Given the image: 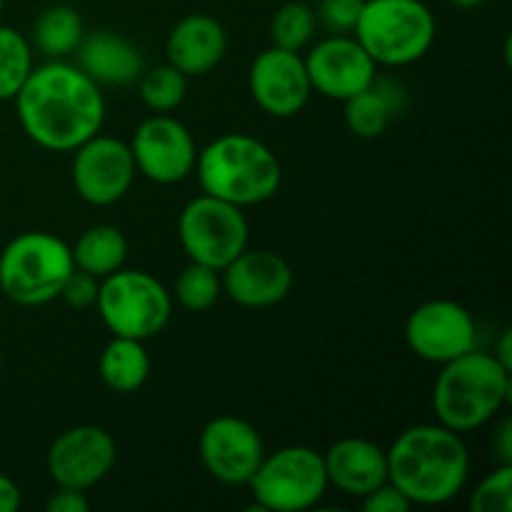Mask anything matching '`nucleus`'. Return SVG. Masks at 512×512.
I'll use <instances>...</instances> for the list:
<instances>
[{
  "mask_svg": "<svg viewBox=\"0 0 512 512\" xmlns=\"http://www.w3.org/2000/svg\"><path fill=\"white\" fill-rule=\"evenodd\" d=\"M13 100L23 133L53 153H73L105 123L100 85L78 65L63 60L30 70Z\"/></svg>",
  "mask_w": 512,
  "mask_h": 512,
  "instance_id": "obj_1",
  "label": "nucleus"
},
{
  "mask_svg": "<svg viewBox=\"0 0 512 512\" xmlns=\"http://www.w3.org/2000/svg\"><path fill=\"white\" fill-rule=\"evenodd\" d=\"M388 483L415 505H445L463 493L470 478V453L460 433L440 423L403 430L385 450Z\"/></svg>",
  "mask_w": 512,
  "mask_h": 512,
  "instance_id": "obj_2",
  "label": "nucleus"
},
{
  "mask_svg": "<svg viewBox=\"0 0 512 512\" xmlns=\"http://www.w3.org/2000/svg\"><path fill=\"white\" fill-rule=\"evenodd\" d=\"M510 370L493 353L478 348L440 365L433 385V410L440 425L470 433L488 425L508 405Z\"/></svg>",
  "mask_w": 512,
  "mask_h": 512,
  "instance_id": "obj_3",
  "label": "nucleus"
},
{
  "mask_svg": "<svg viewBox=\"0 0 512 512\" xmlns=\"http://www.w3.org/2000/svg\"><path fill=\"white\" fill-rule=\"evenodd\" d=\"M195 175L203 193L250 208L273 198L283 180L278 155L263 140L245 133H225L198 150Z\"/></svg>",
  "mask_w": 512,
  "mask_h": 512,
  "instance_id": "obj_4",
  "label": "nucleus"
},
{
  "mask_svg": "<svg viewBox=\"0 0 512 512\" xmlns=\"http://www.w3.org/2000/svg\"><path fill=\"white\" fill-rule=\"evenodd\" d=\"M435 30L423 0H365L353 35L375 65L403 68L430 53Z\"/></svg>",
  "mask_w": 512,
  "mask_h": 512,
  "instance_id": "obj_5",
  "label": "nucleus"
},
{
  "mask_svg": "<svg viewBox=\"0 0 512 512\" xmlns=\"http://www.w3.org/2000/svg\"><path fill=\"white\" fill-rule=\"evenodd\" d=\"M73 270V253L63 238L28 230L15 235L0 253V290L15 305L35 308L58 298Z\"/></svg>",
  "mask_w": 512,
  "mask_h": 512,
  "instance_id": "obj_6",
  "label": "nucleus"
},
{
  "mask_svg": "<svg viewBox=\"0 0 512 512\" xmlns=\"http://www.w3.org/2000/svg\"><path fill=\"white\" fill-rule=\"evenodd\" d=\"M95 308L110 333L145 343L173 318V295L145 270L120 268L100 280Z\"/></svg>",
  "mask_w": 512,
  "mask_h": 512,
  "instance_id": "obj_7",
  "label": "nucleus"
},
{
  "mask_svg": "<svg viewBox=\"0 0 512 512\" xmlns=\"http://www.w3.org/2000/svg\"><path fill=\"white\" fill-rule=\"evenodd\" d=\"M255 508L268 512H303L328 493L323 453L308 445H285L260 460L250 478Z\"/></svg>",
  "mask_w": 512,
  "mask_h": 512,
  "instance_id": "obj_8",
  "label": "nucleus"
},
{
  "mask_svg": "<svg viewBox=\"0 0 512 512\" xmlns=\"http://www.w3.org/2000/svg\"><path fill=\"white\" fill-rule=\"evenodd\" d=\"M180 245L193 263L223 270L248 248L250 225L243 208L215 195H198L178 220Z\"/></svg>",
  "mask_w": 512,
  "mask_h": 512,
  "instance_id": "obj_9",
  "label": "nucleus"
},
{
  "mask_svg": "<svg viewBox=\"0 0 512 512\" xmlns=\"http://www.w3.org/2000/svg\"><path fill=\"white\" fill-rule=\"evenodd\" d=\"M70 175H73L75 193L85 203L105 208L128 195L138 168L125 140L98 133L73 150Z\"/></svg>",
  "mask_w": 512,
  "mask_h": 512,
  "instance_id": "obj_10",
  "label": "nucleus"
},
{
  "mask_svg": "<svg viewBox=\"0 0 512 512\" xmlns=\"http://www.w3.org/2000/svg\"><path fill=\"white\" fill-rule=\"evenodd\" d=\"M405 343L418 358L443 365L478 345V325L468 308L455 300H428L408 315Z\"/></svg>",
  "mask_w": 512,
  "mask_h": 512,
  "instance_id": "obj_11",
  "label": "nucleus"
},
{
  "mask_svg": "<svg viewBox=\"0 0 512 512\" xmlns=\"http://www.w3.org/2000/svg\"><path fill=\"white\" fill-rule=\"evenodd\" d=\"M118 460L113 435L100 425H75L48 448V475L55 488L90 490L103 483Z\"/></svg>",
  "mask_w": 512,
  "mask_h": 512,
  "instance_id": "obj_12",
  "label": "nucleus"
},
{
  "mask_svg": "<svg viewBox=\"0 0 512 512\" xmlns=\"http://www.w3.org/2000/svg\"><path fill=\"white\" fill-rule=\"evenodd\" d=\"M135 168L158 185H175L195 170L198 145L193 133L168 113L145 118L130 143Z\"/></svg>",
  "mask_w": 512,
  "mask_h": 512,
  "instance_id": "obj_13",
  "label": "nucleus"
},
{
  "mask_svg": "<svg viewBox=\"0 0 512 512\" xmlns=\"http://www.w3.org/2000/svg\"><path fill=\"white\" fill-rule=\"evenodd\" d=\"M198 453L210 478L223 485H248L265 458V443L245 418L218 415L200 433Z\"/></svg>",
  "mask_w": 512,
  "mask_h": 512,
  "instance_id": "obj_14",
  "label": "nucleus"
},
{
  "mask_svg": "<svg viewBox=\"0 0 512 512\" xmlns=\"http://www.w3.org/2000/svg\"><path fill=\"white\" fill-rule=\"evenodd\" d=\"M305 70L313 93L330 100H348L375 83L378 65L355 35L333 33L305 55Z\"/></svg>",
  "mask_w": 512,
  "mask_h": 512,
  "instance_id": "obj_15",
  "label": "nucleus"
},
{
  "mask_svg": "<svg viewBox=\"0 0 512 512\" xmlns=\"http://www.w3.org/2000/svg\"><path fill=\"white\" fill-rule=\"evenodd\" d=\"M248 85L258 108L273 118H293L313 95L303 55L275 45L253 60Z\"/></svg>",
  "mask_w": 512,
  "mask_h": 512,
  "instance_id": "obj_16",
  "label": "nucleus"
},
{
  "mask_svg": "<svg viewBox=\"0 0 512 512\" xmlns=\"http://www.w3.org/2000/svg\"><path fill=\"white\" fill-rule=\"evenodd\" d=\"M223 293L243 308H273L293 290V268L270 250H248L220 270Z\"/></svg>",
  "mask_w": 512,
  "mask_h": 512,
  "instance_id": "obj_17",
  "label": "nucleus"
},
{
  "mask_svg": "<svg viewBox=\"0 0 512 512\" xmlns=\"http://www.w3.org/2000/svg\"><path fill=\"white\" fill-rule=\"evenodd\" d=\"M328 485L348 498H365L388 483V455L368 438H343L323 453Z\"/></svg>",
  "mask_w": 512,
  "mask_h": 512,
  "instance_id": "obj_18",
  "label": "nucleus"
},
{
  "mask_svg": "<svg viewBox=\"0 0 512 512\" xmlns=\"http://www.w3.org/2000/svg\"><path fill=\"white\" fill-rule=\"evenodd\" d=\"M228 53V33L223 25L205 13H190L173 25L165 43L168 63L188 78L208 75Z\"/></svg>",
  "mask_w": 512,
  "mask_h": 512,
  "instance_id": "obj_19",
  "label": "nucleus"
},
{
  "mask_svg": "<svg viewBox=\"0 0 512 512\" xmlns=\"http://www.w3.org/2000/svg\"><path fill=\"white\" fill-rule=\"evenodd\" d=\"M78 68L98 85H130L143 75V55L128 38L110 30L83 35L78 48Z\"/></svg>",
  "mask_w": 512,
  "mask_h": 512,
  "instance_id": "obj_20",
  "label": "nucleus"
},
{
  "mask_svg": "<svg viewBox=\"0 0 512 512\" xmlns=\"http://www.w3.org/2000/svg\"><path fill=\"white\" fill-rule=\"evenodd\" d=\"M100 378L115 393H135L150 378V355L143 340L113 335L100 353Z\"/></svg>",
  "mask_w": 512,
  "mask_h": 512,
  "instance_id": "obj_21",
  "label": "nucleus"
},
{
  "mask_svg": "<svg viewBox=\"0 0 512 512\" xmlns=\"http://www.w3.org/2000/svg\"><path fill=\"white\" fill-rule=\"evenodd\" d=\"M70 253L75 270L103 280L123 268L128 260V238L115 225H93L75 240Z\"/></svg>",
  "mask_w": 512,
  "mask_h": 512,
  "instance_id": "obj_22",
  "label": "nucleus"
},
{
  "mask_svg": "<svg viewBox=\"0 0 512 512\" xmlns=\"http://www.w3.org/2000/svg\"><path fill=\"white\" fill-rule=\"evenodd\" d=\"M83 18L70 5H50L40 13L33 28V45L50 60L73 53L83 40Z\"/></svg>",
  "mask_w": 512,
  "mask_h": 512,
  "instance_id": "obj_23",
  "label": "nucleus"
},
{
  "mask_svg": "<svg viewBox=\"0 0 512 512\" xmlns=\"http://www.w3.org/2000/svg\"><path fill=\"white\" fill-rule=\"evenodd\" d=\"M345 110V125L350 128V133H355L358 138L373 140L388 130L390 120H393L395 105L393 100L385 95V90L375 88V83L370 88H365L363 93L353 95V98L343 100Z\"/></svg>",
  "mask_w": 512,
  "mask_h": 512,
  "instance_id": "obj_24",
  "label": "nucleus"
},
{
  "mask_svg": "<svg viewBox=\"0 0 512 512\" xmlns=\"http://www.w3.org/2000/svg\"><path fill=\"white\" fill-rule=\"evenodd\" d=\"M33 70V48L20 30L0 25V100H13Z\"/></svg>",
  "mask_w": 512,
  "mask_h": 512,
  "instance_id": "obj_25",
  "label": "nucleus"
},
{
  "mask_svg": "<svg viewBox=\"0 0 512 512\" xmlns=\"http://www.w3.org/2000/svg\"><path fill=\"white\" fill-rule=\"evenodd\" d=\"M220 295H223L220 270L208 268V265L190 260V265H185L175 280V300L190 313H205L218 303Z\"/></svg>",
  "mask_w": 512,
  "mask_h": 512,
  "instance_id": "obj_26",
  "label": "nucleus"
},
{
  "mask_svg": "<svg viewBox=\"0 0 512 512\" xmlns=\"http://www.w3.org/2000/svg\"><path fill=\"white\" fill-rule=\"evenodd\" d=\"M140 98L153 113H173L188 93V75L180 73L175 65H155L140 75Z\"/></svg>",
  "mask_w": 512,
  "mask_h": 512,
  "instance_id": "obj_27",
  "label": "nucleus"
},
{
  "mask_svg": "<svg viewBox=\"0 0 512 512\" xmlns=\"http://www.w3.org/2000/svg\"><path fill=\"white\" fill-rule=\"evenodd\" d=\"M315 25H318L315 10L308 3L293 0L275 10L273 20H270V38H273L275 48L300 53L313 40Z\"/></svg>",
  "mask_w": 512,
  "mask_h": 512,
  "instance_id": "obj_28",
  "label": "nucleus"
},
{
  "mask_svg": "<svg viewBox=\"0 0 512 512\" xmlns=\"http://www.w3.org/2000/svg\"><path fill=\"white\" fill-rule=\"evenodd\" d=\"M473 512H510L512 510V463H500L485 475L470 495Z\"/></svg>",
  "mask_w": 512,
  "mask_h": 512,
  "instance_id": "obj_29",
  "label": "nucleus"
},
{
  "mask_svg": "<svg viewBox=\"0 0 512 512\" xmlns=\"http://www.w3.org/2000/svg\"><path fill=\"white\" fill-rule=\"evenodd\" d=\"M365 0H320L315 18L333 33H353Z\"/></svg>",
  "mask_w": 512,
  "mask_h": 512,
  "instance_id": "obj_30",
  "label": "nucleus"
},
{
  "mask_svg": "<svg viewBox=\"0 0 512 512\" xmlns=\"http://www.w3.org/2000/svg\"><path fill=\"white\" fill-rule=\"evenodd\" d=\"M98 290H100V280L93 278V275L83 273V270H73L65 280V285L60 288L58 298L65 300V305L75 310H88L95 308L98 303Z\"/></svg>",
  "mask_w": 512,
  "mask_h": 512,
  "instance_id": "obj_31",
  "label": "nucleus"
},
{
  "mask_svg": "<svg viewBox=\"0 0 512 512\" xmlns=\"http://www.w3.org/2000/svg\"><path fill=\"white\" fill-rule=\"evenodd\" d=\"M360 503H363L365 512H408L413 508V503L393 483H383L373 493L360 498Z\"/></svg>",
  "mask_w": 512,
  "mask_h": 512,
  "instance_id": "obj_32",
  "label": "nucleus"
},
{
  "mask_svg": "<svg viewBox=\"0 0 512 512\" xmlns=\"http://www.w3.org/2000/svg\"><path fill=\"white\" fill-rule=\"evenodd\" d=\"M48 512H88L90 500L85 495V490L75 488H58L45 503Z\"/></svg>",
  "mask_w": 512,
  "mask_h": 512,
  "instance_id": "obj_33",
  "label": "nucleus"
},
{
  "mask_svg": "<svg viewBox=\"0 0 512 512\" xmlns=\"http://www.w3.org/2000/svg\"><path fill=\"white\" fill-rule=\"evenodd\" d=\"M20 503H23V495H20L15 480L0 473V512H15L20 508Z\"/></svg>",
  "mask_w": 512,
  "mask_h": 512,
  "instance_id": "obj_34",
  "label": "nucleus"
},
{
  "mask_svg": "<svg viewBox=\"0 0 512 512\" xmlns=\"http://www.w3.org/2000/svg\"><path fill=\"white\" fill-rule=\"evenodd\" d=\"M493 448L498 453L500 463H512V423L510 420H503V425L498 428L493 440Z\"/></svg>",
  "mask_w": 512,
  "mask_h": 512,
  "instance_id": "obj_35",
  "label": "nucleus"
},
{
  "mask_svg": "<svg viewBox=\"0 0 512 512\" xmlns=\"http://www.w3.org/2000/svg\"><path fill=\"white\" fill-rule=\"evenodd\" d=\"M493 355L505 365V368L512 370V333L510 330H505L503 338H500V343H498V350H495Z\"/></svg>",
  "mask_w": 512,
  "mask_h": 512,
  "instance_id": "obj_36",
  "label": "nucleus"
},
{
  "mask_svg": "<svg viewBox=\"0 0 512 512\" xmlns=\"http://www.w3.org/2000/svg\"><path fill=\"white\" fill-rule=\"evenodd\" d=\"M450 5H455V8H460V10H473V8H478V5H483L485 0H448Z\"/></svg>",
  "mask_w": 512,
  "mask_h": 512,
  "instance_id": "obj_37",
  "label": "nucleus"
},
{
  "mask_svg": "<svg viewBox=\"0 0 512 512\" xmlns=\"http://www.w3.org/2000/svg\"><path fill=\"white\" fill-rule=\"evenodd\" d=\"M3 5H5V0H0V13H3Z\"/></svg>",
  "mask_w": 512,
  "mask_h": 512,
  "instance_id": "obj_38",
  "label": "nucleus"
},
{
  "mask_svg": "<svg viewBox=\"0 0 512 512\" xmlns=\"http://www.w3.org/2000/svg\"><path fill=\"white\" fill-rule=\"evenodd\" d=\"M0 365H3V353H0Z\"/></svg>",
  "mask_w": 512,
  "mask_h": 512,
  "instance_id": "obj_39",
  "label": "nucleus"
}]
</instances>
